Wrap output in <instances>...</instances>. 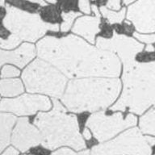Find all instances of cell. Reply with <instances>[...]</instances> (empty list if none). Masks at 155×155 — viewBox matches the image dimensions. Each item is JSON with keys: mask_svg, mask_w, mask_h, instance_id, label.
I'll return each mask as SVG.
<instances>
[{"mask_svg": "<svg viewBox=\"0 0 155 155\" xmlns=\"http://www.w3.org/2000/svg\"><path fill=\"white\" fill-rule=\"evenodd\" d=\"M125 8L121 9L120 12H112L110 11L104 6H102L100 7V12L103 15L104 18H106L107 22L109 24H120L121 22L123 21L124 19V15H125Z\"/></svg>", "mask_w": 155, "mask_h": 155, "instance_id": "ac0fdd59", "label": "cell"}, {"mask_svg": "<svg viewBox=\"0 0 155 155\" xmlns=\"http://www.w3.org/2000/svg\"><path fill=\"white\" fill-rule=\"evenodd\" d=\"M127 18L140 32L155 31V0H138L128 7Z\"/></svg>", "mask_w": 155, "mask_h": 155, "instance_id": "8fae6325", "label": "cell"}, {"mask_svg": "<svg viewBox=\"0 0 155 155\" xmlns=\"http://www.w3.org/2000/svg\"><path fill=\"white\" fill-rule=\"evenodd\" d=\"M24 92L21 80L18 78L0 80V94L5 97H12Z\"/></svg>", "mask_w": 155, "mask_h": 155, "instance_id": "2e32d148", "label": "cell"}, {"mask_svg": "<svg viewBox=\"0 0 155 155\" xmlns=\"http://www.w3.org/2000/svg\"><path fill=\"white\" fill-rule=\"evenodd\" d=\"M134 0H124V2L125 3V4H129L130 2H133Z\"/></svg>", "mask_w": 155, "mask_h": 155, "instance_id": "1f68e13d", "label": "cell"}, {"mask_svg": "<svg viewBox=\"0 0 155 155\" xmlns=\"http://www.w3.org/2000/svg\"><path fill=\"white\" fill-rule=\"evenodd\" d=\"M153 50H154V48L150 44V45L147 46V48H146V51H147V52H153Z\"/></svg>", "mask_w": 155, "mask_h": 155, "instance_id": "4dcf8cb0", "label": "cell"}, {"mask_svg": "<svg viewBox=\"0 0 155 155\" xmlns=\"http://www.w3.org/2000/svg\"><path fill=\"white\" fill-rule=\"evenodd\" d=\"M123 82L122 94L111 107V111L128 109L140 115L150 106H155V61H135L124 68Z\"/></svg>", "mask_w": 155, "mask_h": 155, "instance_id": "3957f363", "label": "cell"}, {"mask_svg": "<svg viewBox=\"0 0 155 155\" xmlns=\"http://www.w3.org/2000/svg\"><path fill=\"white\" fill-rule=\"evenodd\" d=\"M118 78H83L71 80L61 101L70 111L93 112L110 106L120 91Z\"/></svg>", "mask_w": 155, "mask_h": 155, "instance_id": "7a4b0ae2", "label": "cell"}, {"mask_svg": "<svg viewBox=\"0 0 155 155\" xmlns=\"http://www.w3.org/2000/svg\"><path fill=\"white\" fill-rule=\"evenodd\" d=\"M100 17L99 16H84L78 19L73 31L87 39L90 43H94L95 35L100 31L99 28Z\"/></svg>", "mask_w": 155, "mask_h": 155, "instance_id": "5bb4252c", "label": "cell"}, {"mask_svg": "<svg viewBox=\"0 0 155 155\" xmlns=\"http://www.w3.org/2000/svg\"><path fill=\"white\" fill-rule=\"evenodd\" d=\"M4 5V0H0V7H2Z\"/></svg>", "mask_w": 155, "mask_h": 155, "instance_id": "d6a6232c", "label": "cell"}, {"mask_svg": "<svg viewBox=\"0 0 155 155\" xmlns=\"http://www.w3.org/2000/svg\"><path fill=\"white\" fill-rule=\"evenodd\" d=\"M147 142L150 145V146L155 145V137H151V136H145Z\"/></svg>", "mask_w": 155, "mask_h": 155, "instance_id": "83f0119b", "label": "cell"}, {"mask_svg": "<svg viewBox=\"0 0 155 155\" xmlns=\"http://www.w3.org/2000/svg\"><path fill=\"white\" fill-rule=\"evenodd\" d=\"M27 91L61 98L67 78L58 68L45 60L36 59L24 70L22 74Z\"/></svg>", "mask_w": 155, "mask_h": 155, "instance_id": "5b68a950", "label": "cell"}, {"mask_svg": "<svg viewBox=\"0 0 155 155\" xmlns=\"http://www.w3.org/2000/svg\"><path fill=\"white\" fill-rule=\"evenodd\" d=\"M27 1H29L31 2H34V3H36V4H39L41 7H45L46 2H45V0H27Z\"/></svg>", "mask_w": 155, "mask_h": 155, "instance_id": "f1b7e54d", "label": "cell"}, {"mask_svg": "<svg viewBox=\"0 0 155 155\" xmlns=\"http://www.w3.org/2000/svg\"><path fill=\"white\" fill-rule=\"evenodd\" d=\"M78 7L81 12H84L86 14H90L91 7H90L89 0H79L78 1Z\"/></svg>", "mask_w": 155, "mask_h": 155, "instance_id": "603a6c76", "label": "cell"}, {"mask_svg": "<svg viewBox=\"0 0 155 155\" xmlns=\"http://www.w3.org/2000/svg\"><path fill=\"white\" fill-rule=\"evenodd\" d=\"M50 107V100L37 94H25L15 99H5L0 102V111L12 112L18 116L33 115L37 111H46Z\"/></svg>", "mask_w": 155, "mask_h": 155, "instance_id": "30bf717a", "label": "cell"}, {"mask_svg": "<svg viewBox=\"0 0 155 155\" xmlns=\"http://www.w3.org/2000/svg\"><path fill=\"white\" fill-rule=\"evenodd\" d=\"M3 154H11V155H14V154H19V151L17 150V149H15L14 147H8L7 150H5L4 152L2 153Z\"/></svg>", "mask_w": 155, "mask_h": 155, "instance_id": "484cf974", "label": "cell"}, {"mask_svg": "<svg viewBox=\"0 0 155 155\" xmlns=\"http://www.w3.org/2000/svg\"><path fill=\"white\" fill-rule=\"evenodd\" d=\"M136 38L140 41H142L146 44H153L155 42V34H150V35H145V34L134 33L133 34Z\"/></svg>", "mask_w": 155, "mask_h": 155, "instance_id": "7402d4cb", "label": "cell"}, {"mask_svg": "<svg viewBox=\"0 0 155 155\" xmlns=\"http://www.w3.org/2000/svg\"><path fill=\"white\" fill-rule=\"evenodd\" d=\"M37 54L70 78L118 77L120 62L110 51L87 44L74 35L46 36L37 43Z\"/></svg>", "mask_w": 155, "mask_h": 155, "instance_id": "6da1fadb", "label": "cell"}, {"mask_svg": "<svg viewBox=\"0 0 155 155\" xmlns=\"http://www.w3.org/2000/svg\"><path fill=\"white\" fill-rule=\"evenodd\" d=\"M53 154H78V152H75L74 150H70V149H68V148H62V149H60V150H57L55 152L52 153Z\"/></svg>", "mask_w": 155, "mask_h": 155, "instance_id": "d4e9b609", "label": "cell"}, {"mask_svg": "<svg viewBox=\"0 0 155 155\" xmlns=\"http://www.w3.org/2000/svg\"><path fill=\"white\" fill-rule=\"evenodd\" d=\"M53 108L48 112H41L34 124L42 135L41 145L47 150L67 145L76 150L86 149V144L79 133L77 117L68 114L58 99H53Z\"/></svg>", "mask_w": 155, "mask_h": 155, "instance_id": "277c9868", "label": "cell"}, {"mask_svg": "<svg viewBox=\"0 0 155 155\" xmlns=\"http://www.w3.org/2000/svg\"><path fill=\"white\" fill-rule=\"evenodd\" d=\"M36 55V49L31 44H24L16 50L6 52L0 50V67L6 63H12L23 68Z\"/></svg>", "mask_w": 155, "mask_h": 155, "instance_id": "4fadbf2b", "label": "cell"}, {"mask_svg": "<svg viewBox=\"0 0 155 155\" xmlns=\"http://www.w3.org/2000/svg\"><path fill=\"white\" fill-rule=\"evenodd\" d=\"M42 142L41 131L29 123L28 117L18 120L12 137V143L17 150L24 153Z\"/></svg>", "mask_w": 155, "mask_h": 155, "instance_id": "7c38bea8", "label": "cell"}, {"mask_svg": "<svg viewBox=\"0 0 155 155\" xmlns=\"http://www.w3.org/2000/svg\"><path fill=\"white\" fill-rule=\"evenodd\" d=\"M81 13L75 12H63L61 14L62 16L63 22L61 25V30L63 32H65L70 30V28L72 26V24L75 18L78 16H79Z\"/></svg>", "mask_w": 155, "mask_h": 155, "instance_id": "d6986e66", "label": "cell"}, {"mask_svg": "<svg viewBox=\"0 0 155 155\" xmlns=\"http://www.w3.org/2000/svg\"><path fill=\"white\" fill-rule=\"evenodd\" d=\"M19 75V70L12 65H5L2 69L1 71V77L5 78H12L17 77Z\"/></svg>", "mask_w": 155, "mask_h": 155, "instance_id": "44dd1931", "label": "cell"}, {"mask_svg": "<svg viewBox=\"0 0 155 155\" xmlns=\"http://www.w3.org/2000/svg\"><path fill=\"white\" fill-rule=\"evenodd\" d=\"M140 128L143 133L155 136V106L140 117Z\"/></svg>", "mask_w": 155, "mask_h": 155, "instance_id": "e0dca14e", "label": "cell"}, {"mask_svg": "<svg viewBox=\"0 0 155 155\" xmlns=\"http://www.w3.org/2000/svg\"><path fill=\"white\" fill-rule=\"evenodd\" d=\"M3 25L7 30L18 36L22 41L34 42L47 31L59 30L58 24H50L43 21L38 14L29 13L13 6L7 5Z\"/></svg>", "mask_w": 155, "mask_h": 155, "instance_id": "8992f818", "label": "cell"}, {"mask_svg": "<svg viewBox=\"0 0 155 155\" xmlns=\"http://www.w3.org/2000/svg\"><path fill=\"white\" fill-rule=\"evenodd\" d=\"M96 45L98 48L110 52H116L124 64V68H127L135 62L136 56L144 48L142 44L134 39L124 35H119L114 32L111 38L98 37Z\"/></svg>", "mask_w": 155, "mask_h": 155, "instance_id": "9c48e42d", "label": "cell"}, {"mask_svg": "<svg viewBox=\"0 0 155 155\" xmlns=\"http://www.w3.org/2000/svg\"><path fill=\"white\" fill-rule=\"evenodd\" d=\"M107 7L116 11L119 10L120 8V0H108L107 2Z\"/></svg>", "mask_w": 155, "mask_h": 155, "instance_id": "cb8c5ba5", "label": "cell"}, {"mask_svg": "<svg viewBox=\"0 0 155 155\" xmlns=\"http://www.w3.org/2000/svg\"><path fill=\"white\" fill-rule=\"evenodd\" d=\"M137 117L128 114L125 117L121 113H115L107 116L101 111L90 116L86 125L92 131L95 139L99 141H105L127 128L136 125Z\"/></svg>", "mask_w": 155, "mask_h": 155, "instance_id": "ba28073f", "label": "cell"}, {"mask_svg": "<svg viewBox=\"0 0 155 155\" xmlns=\"http://www.w3.org/2000/svg\"><path fill=\"white\" fill-rule=\"evenodd\" d=\"M91 9L92 11H93V12L94 13V15L100 17V13H99V9H98V7H97L96 5H92Z\"/></svg>", "mask_w": 155, "mask_h": 155, "instance_id": "f546056e", "label": "cell"}, {"mask_svg": "<svg viewBox=\"0 0 155 155\" xmlns=\"http://www.w3.org/2000/svg\"><path fill=\"white\" fill-rule=\"evenodd\" d=\"M15 121L14 115L0 111V153L10 144L11 133Z\"/></svg>", "mask_w": 155, "mask_h": 155, "instance_id": "9a60e30c", "label": "cell"}, {"mask_svg": "<svg viewBox=\"0 0 155 155\" xmlns=\"http://www.w3.org/2000/svg\"><path fill=\"white\" fill-rule=\"evenodd\" d=\"M151 146L137 128H132L108 142L95 145L91 154H150Z\"/></svg>", "mask_w": 155, "mask_h": 155, "instance_id": "52a82bcc", "label": "cell"}, {"mask_svg": "<svg viewBox=\"0 0 155 155\" xmlns=\"http://www.w3.org/2000/svg\"><path fill=\"white\" fill-rule=\"evenodd\" d=\"M21 41L22 40L19 36L12 33V35H10L7 40L0 38V48H5V49H12L19 45Z\"/></svg>", "mask_w": 155, "mask_h": 155, "instance_id": "ffe728a7", "label": "cell"}, {"mask_svg": "<svg viewBox=\"0 0 155 155\" xmlns=\"http://www.w3.org/2000/svg\"><path fill=\"white\" fill-rule=\"evenodd\" d=\"M47 1H48V2H51V3H55V2H57L56 0H47Z\"/></svg>", "mask_w": 155, "mask_h": 155, "instance_id": "836d02e7", "label": "cell"}, {"mask_svg": "<svg viewBox=\"0 0 155 155\" xmlns=\"http://www.w3.org/2000/svg\"><path fill=\"white\" fill-rule=\"evenodd\" d=\"M82 136H83V137L86 140H90L91 138V132L88 128H85L84 130H83V133H82Z\"/></svg>", "mask_w": 155, "mask_h": 155, "instance_id": "4316f807", "label": "cell"}]
</instances>
